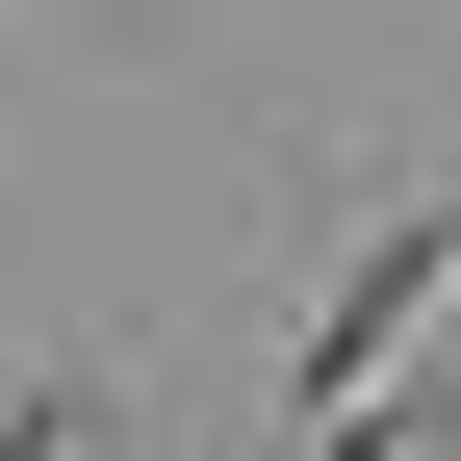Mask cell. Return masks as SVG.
Instances as JSON below:
<instances>
[{
    "instance_id": "obj_1",
    "label": "cell",
    "mask_w": 461,
    "mask_h": 461,
    "mask_svg": "<svg viewBox=\"0 0 461 461\" xmlns=\"http://www.w3.org/2000/svg\"><path fill=\"white\" fill-rule=\"evenodd\" d=\"M436 308H461V230H384V257H359V282H333V308H308V359H282V384H308V411H384Z\"/></svg>"
},
{
    "instance_id": "obj_2",
    "label": "cell",
    "mask_w": 461,
    "mask_h": 461,
    "mask_svg": "<svg viewBox=\"0 0 461 461\" xmlns=\"http://www.w3.org/2000/svg\"><path fill=\"white\" fill-rule=\"evenodd\" d=\"M0 461H129V411H103V384H26V411H0Z\"/></svg>"
},
{
    "instance_id": "obj_3",
    "label": "cell",
    "mask_w": 461,
    "mask_h": 461,
    "mask_svg": "<svg viewBox=\"0 0 461 461\" xmlns=\"http://www.w3.org/2000/svg\"><path fill=\"white\" fill-rule=\"evenodd\" d=\"M308 461H436V411L384 384V411H308Z\"/></svg>"
}]
</instances>
